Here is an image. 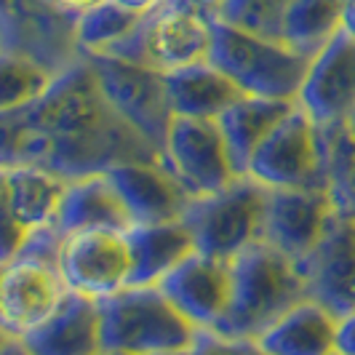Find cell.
I'll list each match as a JSON object with an SVG mask.
<instances>
[{
    "instance_id": "obj_22",
    "label": "cell",
    "mask_w": 355,
    "mask_h": 355,
    "mask_svg": "<svg viewBox=\"0 0 355 355\" xmlns=\"http://www.w3.org/2000/svg\"><path fill=\"white\" fill-rule=\"evenodd\" d=\"M339 318L313 300H302L267 326L254 345L265 355H334Z\"/></svg>"
},
{
    "instance_id": "obj_7",
    "label": "cell",
    "mask_w": 355,
    "mask_h": 355,
    "mask_svg": "<svg viewBox=\"0 0 355 355\" xmlns=\"http://www.w3.org/2000/svg\"><path fill=\"white\" fill-rule=\"evenodd\" d=\"M89 62L112 112L160 153L168 125L174 121L166 91V75L110 53L89 56Z\"/></svg>"
},
{
    "instance_id": "obj_24",
    "label": "cell",
    "mask_w": 355,
    "mask_h": 355,
    "mask_svg": "<svg viewBox=\"0 0 355 355\" xmlns=\"http://www.w3.org/2000/svg\"><path fill=\"white\" fill-rule=\"evenodd\" d=\"M297 102L281 99H259V96H241L235 105L216 121L222 128V137L227 142L232 163L241 177H246L254 153L270 137V131L288 115V110Z\"/></svg>"
},
{
    "instance_id": "obj_27",
    "label": "cell",
    "mask_w": 355,
    "mask_h": 355,
    "mask_svg": "<svg viewBox=\"0 0 355 355\" xmlns=\"http://www.w3.org/2000/svg\"><path fill=\"white\" fill-rule=\"evenodd\" d=\"M142 19L144 17L125 11L115 0H105L99 6L86 8L83 14H78V27H75L80 56L110 53L139 27Z\"/></svg>"
},
{
    "instance_id": "obj_17",
    "label": "cell",
    "mask_w": 355,
    "mask_h": 355,
    "mask_svg": "<svg viewBox=\"0 0 355 355\" xmlns=\"http://www.w3.org/2000/svg\"><path fill=\"white\" fill-rule=\"evenodd\" d=\"M297 105L318 123H347L355 115V37L339 33L318 56L310 59V70Z\"/></svg>"
},
{
    "instance_id": "obj_18",
    "label": "cell",
    "mask_w": 355,
    "mask_h": 355,
    "mask_svg": "<svg viewBox=\"0 0 355 355\" xmlns=\"http://www.w3.org/2000/svg\"><path fill=\"white\" fill-rule=\"evenodd\" d=\"M115 190L123 198L131 225L174 222L182 219L190 203V193L179 184L163 160H131L107 171Z\"/></svg>"
},
{
    "instance_id": "obj_40",
    "label": "cell",
    "mask_w": 355,
    "mask_h": 355,
    "mask_svg": "<svg viewBox=\"0 0 355 355\" xmlns=\"http://www.w3.org/2000/svg\"><path fill=\"white\" fill-rule=\"evenodd\" d=\"M334 355H339V353H334Z\"/></svg>"
},
{
    "instance_id": "obj_39",
    "label": "cell",
    "mask_w": 355,
    "mask_h": 355,
    "mask_svg": "<svg viewBox=\"0 0 355 355\" xmlns=\"http://www.w3.org/2000/svg\"><path fill=\"white\" fill-rule=\"evenodd\" d=\"M350 123H353V128H355V115H353V118H350Z\"/></svg>"
},
{
    "instance_id": "obj_31",
    "label": "cell",
    "mask_w": 355,
    "mask_h": 355,
    "mask_svg": "<svg viewBox=\"0 0 355 355\" xmlns=\"http://www.w3.org/2000/svg\"><path fill=\"white\" fill-rule=\"evenodd\" d=\"M337 353L339 355H355V313L345 315V318H339Z\"/></svg>"
},
{
    "instance_id": "obj_2",
    "label": "cell",
    "mask_w": 355,
    "mask_h": 355,
    "mask_svg": "<svg viewBox=\"0 0 355 355\" xmlns=\"http://www.w3.org/2000/svg\"><path fill=\"white\" fill-rule=\"evenodd\" d=\"M232 265L230 310L214 334L232 342H254L294 304L307 300L300 262L259 241Z\"/></svg>"
},
{
    "instance_id": "obj_30",
    "label": "cell",
    "mask_w": 355,
    "mask_h": 355,
    "mask_svg": "<svg viewBox=\"0 0 355 355\" xmlns=\"http://www.w3.org/2000/svg\"><path fill=\"white\" fill-rule=\"evenodd\" d=\"M193 355H238V342L219 337L214 331H198Z\"/></svg>"
},
{
    "instance_id": "obj_5",
    "label": "cell",
    "mask_w": 355,
    "mask_h": 355,
    "mask_svg": "<svg viewBox=\"0 0 355 355\" xmlns=\"http://www.w3.org/2000/svg\"><path fill=\"white\" fill-rule=\"evenodd\" d=\"M267 190L251 177H238L211 196L190 198L182 222L190 227L196 251L232 262L262 241Z\"/></svg>"
},
{
    "instance_id": "obj_33",
    "label": "cell",
    "mask_w": 355,
    "mask_h": 355,
    "mask_svg": "<svg viewBox=\"0 0 355 355\" xmlns=\"http://www.w3.org/2000/svg\"><path fill=\"white\" fill-rule=\"evenodd\" d=\"M0 355H33V353L24 347V342H21L19 337H8V334H3Z\"/></svg>"
},
{
    "instance_id": "obj_19",
    "label": "cell",
    "mask_w": 355,
    "mask_h": 355,
    "mask_svg": "<svg viewBox=\"0 0 355 355\" xmlns=\"http://www.w3.org/2000/svg\"><path fill=\"white\" fill-rule=\"evenodd\" d=\"M21 342L33 355H105L99 302L70 291L51 318Z\"/></svg>"
},
{
    "instance_id": "obj_23",
    "label": "cell",
    "mask_w": 355,
    "mask_h": 355,
    "mask_svg": "<svg viewBox=\"0 0 355 355\" xmlns=\"http://www.w3.org/2000/svg\"><path fill=\"white\" fill-rule=\"evenodd\" d=\"M166 91L174 115L200 121H219L243 96L230 78L214 67L209 59L166 72Z\"/></svg>"
},
{
    "instance_id": "obj_25",
    "label": "cell",
    "mask_w": 355,
    "mask_h": 355,
    "mask_svg": "<svg viewBox=\"0 0 355 355\" xmlns=\"http://www.w3.org/2000/svg\"><path fill=\"white\" fill-rule=\"evenodd\" d=\"M345 0H294L286 11L281 40L313 59L342 33Z\"/></svg>"
},
{
    "instance_id": "obj_34",
    "label": "cell",
    "mask_w": 355,
    "mask_h": 355,
    "mask_svg": "<svg viewBox=\"0 0 355 355\" xmlns=\"http://www.w3.org/2000/svg\"><path fill=\"white\" fill-rule=\"evenodd\" d=\"M342 33L355 37V0H345V21H342Z\"/></svg>"
},
{
    "instance_id": "obj_32",
    "label": "cell",
    "mask_w": 355,
    "mask_h": 355,
    "mask_svg": "<svg viewBox=\"0 0 355 355\" xmlns=\"http://www.w3.org/2000/svg\"><path fill=\"white\" fill-rule=\"evenodd\" d=\"M115 3L123 6L125 11L137 14V17H150V14H155L158 8H163V6L171 3V0H115Z\"/></svg>"
},
{
    "instance_id": "obj_1",
    "label": "cell",
    "mask_w": 355,
    "mask_h": 355,
    "mask_svg": "<svg viewBox=\"0 0 355 355\" xmlns=\"http://www.w3.org/2000/svg\"><path fill=\"white\" fill-rule=\"evenodd\" d=\"M131 160L163 158L112 112L89 56L56 72L37 102L3 112V166L40 163L72 179Z\"/></svg>"
},
{
    "instance_id": "obj_28",
    "label": "cell",
    "mask_w": 355,
    "mask_h": 355,
    "mask_svg": "<svg viewBox=\"0 0 355 355\" xmlns=\"http://www.w3.org/2000/svg\"><path fill=\"white\" fill-rule=\"evenodd\" d=\"M56 72L40 62L14 51H3L0 59V112H17L37 102Z\"/></svg>"
},
{
    "instance_id": "obj_35",
    "label": "cell",
    "mask_w": 355,
    "mask_h": 355,
    "mask_svg": "<svg viewBox=\"0 0 355 355\" xmlns=\"http://www.w3.org/2000/svg\"><path fill=\"white\" fill-rule=\"evenodd\" d=\"M67 11H72V14H83L86 8H91V6H99V3H105V0H59Z\"/></svg>"
},
{
    "instance_id": "obj_37",
    "label": "cell",
    "mask_w": 355,
    "mask_h": 355,
    "mask_svg": "<svg viewBox=\"0 0 355 355\" xmlns=\"http://www.w3.org/2000/svg\"><path fill=\"white\" fill-rule=\"evenodd\" d=\"M177 3H187V6H196L200 11H209L211 14V8L216 6V0H177Z\"/></svg>"
},
{
    "instance_id": "obj_8",
    "label": "cell",
    "mask_w": 355,
    "mask_h": 355,
    "mask_svg": "<svg viewBox=\"0 0 355 355\" xmlns=\"http://www.w3.org/2000/svg\"><path fill=\"white\" fill-rule=\"evenodd\" d=\"M246 177L265 190L284 187H323L320 128L300 105L288 110L254 153Z\"/></svg>"
},
{
    "instance_id": "obj_26",
    "label": "cell",
    "mask_w": 355,
    "mask_h": 355,
    "mask_svg": "<svg viewBox=\"0 0 355 355\" xmlns=\"http://www.w3.org/2000/svg\"><path fill=\"white\" fill-rule=\"evenodd\" d=\"M323 187L339 216L355 219V128L337 123L320 128Z\"/></svg>"
},
{
    "instance_id": "obj_13",
    "label": "cell",
    "mask_w": 355,
    "mask_h": 355,
    "mask_svg": "<svg viewBox=\"0 0 355 355\" xmlns=\"http://www.w3.org/2000/svg\"><path fill=\"white\" fill-rule=\"evenodd\" d=\"M59 272L70 291L102 302L131 284V254L123 232L94 230L67 235Z\"/></svg>"
},
{
    "instance_id": "obj_3",
    "label": "cell",
    "mask_w": 355,
    "mask_h": 355,
    "mask_svg": "<svg viewBox=\"0 0 355 355\" xmlns=\"http://www.w3.org/2000/svg\"><path fill=\"white\" fill-rule=\"evenodd\" d=\"M105 355H168L190 350L198 329L160 286H125L99 302Z\"/></svg>"
},
{
    "instance_id": "obj_10",
    "label": "cell",
    "mask_w": 355,
    "mask_h": 355,
    "mask_svg": "<svg viewBox=\"0 0 355 355\" xmlns=\"http://www.w3.org/2000/svg\"><path fill=\"white\" fill-rule=\"evenodd\" d=\"M78 14L59 0H3V51H14L59 72L80 59Z\"/></svg>"
},
{
    "instance_id": "obj_14",
    "label": "cell",
    "mask_w": 355,
    "mask_h": 355,
    "mask_svg": "<svg viewBox=\"0 0 355 355\" xmlns=\"http://www.w3.org/2000/svg\"><path fill=\"white\" fill-rule=\"evenodd\" d=\"M307 300L345 318L355 313V219L334 214L323 238L300 259Z\"/></svg>"
},
{
    "instance_id": "obj_4",
    "label": "cell",
    "mask_w": 355,
    "mask_h": 355,
    "mask_svg": "<svg viewBox=\"0 0 355 355\" xmlns=\"http://www.w3.org/2000/svg\"><path fill=\"white\" fill-rule=\"evenodd\" d=\"M214 19V17H211ZM209 62L225 72L243 96L297 102L310 59L284 40L262 37L214 19Z\"/></svg>"
},
{
    "instance_id": "obj_16",
    "label": "cell",
    "mask_w": 355,
    "mask_h": 355,
    "mask_svg": "<svg viewBox=\"0 0 355 355\" xmlns=\"http://www.w3.org/2000/svg\"><path fill=\"white\" fill-rule=\"evenodd\" d=\"M158 286L198 331H216L230 310L232 265L196 251Z\"/></svg>"
},
{
    "instance_id": "obj_11",
    "label": "cell",
    "mask_w": 355,
    "mask_h": 355,
    "mask_svg": "<svg viewBox=\"0 0 355 355\" xmlns=\"http://www.w3.org/2000/svg\"><path fill=\"white\" fill-rule=\"evenodd\" d=\"M3 259L14 257L24 235L56 225L67 177L40 163H8L3 166Z\"/></svg>"
},
{
    "instance_id": "obj_38",
    "label": "cell",
    "mask_w": 355,
    "mask_h": 355,
    "mask_svg": "<svg viewBox=\"0 0 355 355\" xmlns=\"http://www.w3.org/2000/svg\"><path fill=\"white\" fill-rule=\"evenodd\" d=\"M168 355H193V347H190V350H182V353H168Z\"/></svg>"
},
{
    "instance_id": "obj_36",
    "label": "cell",
    "mask_w": 355,
    "mask_h": 355,
    "mask_svg": "<svg viewBox=\"0 0 355 355\" xmlns=\"http://www.w3.org/2000/svg\"><path fill=\"white\" fill-rule=\"evenodd\" d=\"M238 355H265L254 342H238Z\"/></svg>"
},
{
    "instance_id": "obj_20",
    "label": "cell",
    "mask_w": 355,
    "mask_h": 355,
    "mask_svg": "<svg viewBox=\"0 0 355 355\" xmlns=\"http://www.w3.org/2000/svg\"><path fill=\"white\" fill-rule=\"evenodd\" d=\"M56 227L64 235L94 230L125 232L131 227V216L123 198L115 190L112 179L105 174L67 179V190L62 198V209L56 216Z\"/></svg>"
},
{
    "instance_id": "obj_9",
    "label": "cell",
    "mask_w": 355,
    "mask_h": 355,
    "mask_svg": "<svg viewBox=\"0 0 355 355\" xmlns=\"http://www.w3.org/2000/svg\"><path fill=\"white\" fill-rule=\"evenodd\" d=\"M160 155L190 198L211 196L241 177L216 121L174 115Z\"/></svg>"
},
{
    "instance_id": "obj_12",
    "label": "cell",
    "mask_w": 355,
    "mask_h": 355,
    "mask_svg": "<svg viewBox=\"0 0 355 355\" xmlns=\"http://www.w3.org/2000/svg\"><path fill=\"white\" fill-rule=\"evenodd\" d=\"M70 288L56 267L11 257L0 270V329L8 337H24L49 320Z\"/></svg>"
},
{
    "instance_id": "obj_15",
    "label": "cell",
    "mask_w": 355,
    "mask_h": 355,
    "mask_svg": "<svg viewBox=\"0 0 355 355\" xmlns=\"http://www.w3.org/2000/svg\"><path fill=\"white\" fill-rule=\"evenodd\" d=\"M334 214L326 187L267 190L262 241L300 262L323 238Z\"/></svg>"
},
{
    "instance_id": "obj_29",
    "label": "cell",
    "mask_w": 355,
    "mask_h": 355,
    "mask_svg": "<svg viewBox=\"0 0 355 355\" xmlns=\"http://www.w3.org/2000/svg\"><path fill=\"white\" fill-rule=\"evenodd\" d=\"M294 0H216L211 17L254 35L281 40L286 11Z\"/></svg>"
},
{
    "instance_id": "obj_21",
    "label": "cell",
    "mask_w": 355,
    "mask_h": 355,
    "mask_svg": "<svg viewBox=\"0 0 355 355\" xmlns=\"http://www.w3.org/2000/svg\"><path fill=\"white\" fill-rule=\"evenodd\" d=\"M123 235L131 254L128 286H158L174 267L182 265L190 254H196L193 232L182 219L131 225Z\"/></svg>"
},
{
    "instance_id": "obj_6",
    "label": "cell",
    "mask_w": 355,
    "mask_h": 355,
    "mask_svg": "<svg viewBox=\"0 0 355 355\" xmlns=\"http://www.w3.org/2000/svg\"><path fill=\"white\" fill-rule=\"evenodd\" d=\"M214 19L187 3H166L155 14L144 17L139 27L118 43L110 56L134 64H144L158 72H174L206 62L211 53Z\"/></svg>"
}]
</instances>
